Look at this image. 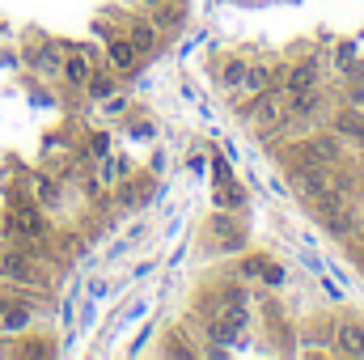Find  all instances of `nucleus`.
Listing matches in <instances>:
<instances>
[{"mask_svg":"<svg viewBox=\"0 0 364 360\" xmlns=\"http://www.w3.org/2000/svg\"><path fill=\"white\" fill-rule=\"evenodd\" d=\"M60 68H64V47L47 43V47L34 55V73H38V77H60Z\"/></svg>","mask_w":364,"mask_h":360,"instance_id":"obj_17","label":"nucleus"},{"mask_svg":"<svg viewBox=\"0 0 364 360\" xmlns=\"http://www.w3.org/2000/svg\"><path fill=\"white\" fill-rule=\"evenodd\" d=\"M335 348H339L343 356H352V360H364V322H356V318L339 322V331H335Z\"/></svg>","mask_w":364,"mask_h":360,"instance_id":"obj_9","label":"nucleus"},{"mask_svg":"<svg viewBox=\"0 0 364 360\" xmlns=\"http://www.w3.org/2000/svg\"><path fill=\"white\" fill-rule=\"evenodd\" d=\"M208 238L212 242H220L225 250H233V246H242V229H237V221L225 212V208H216V216L208 221Z\"/></svg>","mask_w":364,"mask_h":360,"instance_id":"obj_10","label":"nucleus"},{"mask_svg":"<svg viewBox=\"0 0 364 360\" xmlns=\"http://www.w3.org/2000/svg\"><path fill=\"white\" fill-rule=\"evenodd\" d=\"M331 132L343 136V140H352V144H364V110L360 106H343V110H335V115H331Z\"/></svg>","mask_w":364,"mask_h":360,"instance_id":"obj_7","label":"nucleus"},{"mask_svg":"<svg viewBox=\"0 0 364 360\" xmlns=\"http://www.w3.org/2000/svg\"><path fill=\"white\" fill-rule=\"evenodd\" d=\"M153 21H157L161 34H170V30H178L182 21H186V9H182L178 0H166L161 9H153Z\"/></svg>","mask_w":364,"mask_h":360,"instance_id":"obj_18","label":"nucleus"},{"mask_svg":"<svg viewBox=\"0 0 364 360\" xmlns=\"http://www.w3.org/2000/svg\"><path fill=\"white\" fill-rule=\"evenodd\" d=\"M318 85H322V68L314 60L284 64V73H279V90L284 93H305V90H318Z\"/></svg>","mask_w":364,"mask_h":360,"instance_id":"obj_4","label":"nucleus"},{"mask_svg":"<svg viewBox=\"0 0 364 360\" xmlns=\"http://www.w3.org/2000/svg\"><path fill=\"white\" fill-rule=\"evenodd\" d=\"M242 119L259 132V136H272L284 127L288 110H284V90H263V93H250V102H242Z\"/></svg>","mask_w":364,"mask_h":360,"instance_id":"obj_1","label":"nucleus"},{"mask_svg":"<svg viewBox=\"0 0 364 360\" xmlns=\"http://www.w3.org/2000/svg\"><path fill=\"white\" fill-rule=\"evenodd\" d=\"M123 174H127V162L106 153V162H102V170H97V182H102V186H114V182L123 179Z\"/></svg>","mask_w":364,"mask_h":360,"instance_id":"obj_19","label":"nucleus"},{"mask_svg":"<svg viewBox=\"0 0 364 360\" xmlns=\"http://www.w3.org/2000/svg\"><path fill=\"white\" fill-rule=\"evenodd\" d=\"M106 64H110V73H119V77L136 73V64H140L136 43H132L127 34H110V43H106Z\"/></svg>","mask_w":364,"mask_h":360,"instance_id":"obj_5","label":"nucleus"},{"mask_svg":"<svg viewBox=\"0 0 364 360\" xmlns=\"http://www.w3.org/2000/svg\"><path fill=\"white\" fill-rule=\"evenodd\" d=\"M0 275L4 280H17V284H38V268L26 250H4L0 255Z\"/></svg>","mask_w":364,"mask_h":360,"instance_id":"obj_6","label":"nucleus"},{"mask_svg":"<svg viewBox=\"0 0 364 360\" xmlns=\"http://www.w3.org/2000/svg\"><path fill=\"white\" fill-rule=\"evenodd\" d=\"M288 186L301 195V199H318V195H326L331 186H335V179H331V166H318V162H292L288 166Z\"/></svg>","mask_w":364,"mask_h":360,"instance_id":"obj_2","label":"nucleus"},{"mask_svg":"<svg viewBox=\"0 0 364 360\" xmlns=\"http://www.w3.org/2000/svg\"><path fill=\"white\" fill-rule=\"evenodd\" d=\"M296 157L301 162H318V166H339L343 162V136H335V132H309L301 144H296Z\"/></svg>","mask_w":364,"mask_h":360,"instance_id":"obj_3","label":"nucleus"},{"mask_svg":"<svg viewBox=\"0 0 364 360\" xmlns=\"http://www.w3.org/2000/svg\"><path fill=\"white\" fill-rule=\"evenodd\" d=\"M93 73H97V68H93L90 51H64V68H60V77H64L73 90H85Z\"/></svg>","mask_w":364,"mask_h":360,"instance_id":"obj_8","label":"nucleus"},{"mask_svg":"<svg viewBox=\"0 0 364 360\" xmlns=\"http://www.w3.org/2000/svg\"><path fill=\"white\" fill-rule=\"evenodd\" d=\"M216 208H225V212L242 208V191H237V186H229V182H220V186H216Z\"/></svg>","mask_w":364,"mask_h":360,"instance_id":"obj_21","label":"nucleus"},{"mask_svg":"<svg viewBox=\"0 0 364 360\" xmlns=\"http://www.w3.org/2000/svg\"><path fill=\"white\" fill-rule=\"evenodd\" d=\"M85 93H90L93 102H106V97L114 93V77H106V73H93L90 85H85Z\"/></svg>","mask_w":364,"mask_h":360,"instance_id":"obj_20","label":"nucleus"},{"mask_svg":"<svg viewBox=\"0 0 364 360\" xmlns=\"http://www.w3.org/2000/svg\"><path fill=\"white\" fill-rule=\"evenodd\" d=\"M246 68H250V60H242V55H229V60H220V90L225 93H242L246 85Z\"/></svg>","mask_w":364,"mask_h":360,"instance_id":"obj_12","label":"nucleus"},{"mask_svg":"<svg viewBox=\"0 0 364 360\" xmlns=\"http://www.w3.org/2000/svg\"><path fill=\"white\" fill-rule=\"evenodd\" d=\"M279 73H284V64H250L246 68V93H263V90H275L279 85Z\"/></svg>","mask_w":364,"mask_h":360,"instance_id":"obj_11","label":"nucleus"},{"mask_svg":"<svg viewBox=\"0 0 364 360\" xmlns=\"http://www.w3.org/2000/svg\"><path fill=\"white\" fill-rule=\"evenodd\" d=\"M136 4H140V9H149V13H153V9H161V4H166V0H136Z\"/></svg>","mask_w":364,"mask_h":360,"instance_id":"obj_24","label":"nucleus"},{"mask_svg":"<svg viewBox=\"0 0 364 360\" xmlns=\"http://www.w3.org/2000/svg\"><path fill=\"white\" fill-rule=\"evenodd\" d=\"M90 153L93 157H106V153H110V136H106V132H93L90 136Z\"/></svg>","mask_w":364,"mask_h":360,"instance_id":"obj_22","label":"nucleus"},{"mask_svg":"<svg viewBox=\"0 0 364 360\" xmlns=\"http://www.w3.org/2000/svg\"><path fill=\"white\" fill-rule=\"evenodd\" d=\"M30 318H34V305H26V301H9L4 314H0V331H4V335H17V331L30 327Z\"/></svg>","mask_w":364,"mask_h":360,"instance_id":"obj_13","label":"nucleus"},{"mask_svg":"<svg viewBox=\"0 0 364 360\" xmlns=\"http://www.w3.org/2000/svg\"><path fill=\"white\" fill-rule=\"evenodd\" d=\"M242 275H246V280H263V284H284V268L272 263V259H263V255L246 259V263H242Z\"/></svg>","mask_w":364,"mask_h":360,"instance_id":"obj_14","label":"nucleus"},{"mask_svg":"<svg viewBox=\"0 0 364 360\" xmlns=\"http://www.w3.org/2000/svg\"><path fill=\"white\" fill-rule=\"evenodd\" d=\"M123 34H127V38L136 43V51H140V55H149V51H153V47L161 43V30H157V21H132V26H127Z\"/></svg>","mask_w":364,"mask_h":360,"instance_id":"obj_15","label":"nucleus"},{"mask_svg":"<svg viewBox=\"0 0 364 360\" xmlns=\"http://www.w3.org/2000/svg\"><path fill=\"white\" fill-rule=\"evenodd\" d=\"M352 60H356V47H352V43H339V51H335V64L343 68V64H352Z\"/></svg>","mask_w":364,"mask_h":360,"instance_id":"obj_23","label":"nucleus"},{"mask_svg":"<svg viewBox=\"0 0 364 360\" xmlns=\"http://www.w3.org/2000/svg\"><path fill=\"white\" fill-rule=\"evenodd\" d=\"M233 4H263V0H233Z\"/></svg>","mask_w":364,"mask_h":360,"instance_id":"obj_25","label":"nucleus"},{"mask_svg":"<svg viewBox=\"0 0 364 360\" xmlns=\"http://www.w3.org/2000/svg\"><path fill=\"white\" fill-rule=\"evenodd\" d=\"M356 106H360V110H364V97H360V102H356Z\"/></svg>","mask_w":364,"mask_h":360,"instance_id":"obj_26","label":"nucleus"},{"mask_svg":"<svg viewBox=\"0 0 364 360\" xmlns=\"http://www.w3.org/2000/svg\"><path fill=\"white\" fill-rule=\"evenodd\" d=\"M30 191H34V203L38 208H60V199H64L60 186L47 179V174H30Z\"/></svg>","mask_w":364,"mask_h":360,"instance_id":"obj_16","label":"nucleus"}]
</instances>
